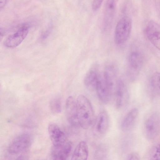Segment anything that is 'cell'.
Listing matches in <instances>:
<instances>
[{
	"instance_id": "obj_16",
	"label": "cell",
	"mask_w": 160,
	"mask_h": 160,
	"mask_svg": "<svg viewBox=\"0 0 160 160\" xmlns=\"http://www.w3.org/2000/svg\"><path fill=\"white\" fill-rule=\"evenodd\" d=\"M88 155V145L84 141L80 142L76 146L71 158L72 160H85Z\"/></svg>"
},
{
	"instance_id": "obj_1",
	"label": "cell",
	"mask_w": 160,
	"mask_h": 160,
	"mask_svg": "<svg viewBox=\"0 0 160 160\" xmlns=\"http://www.w3.org/2000/svg\"><path fill=\"white\" fill-rule=\"evenodd\" d=\"M78 119L81 127L85 129L89 128L94 120V112L89 100L84 95H79L76 100Z\"/></svg>"
},
{
	"instance_id": "obj_19",
	"label": "cell",
	"mask_w": 160,
	"mask_h": 160,
	"mask_svg": "<svg viewBox=\"0 0 160 160\" xmlns=\"http://www.w3.org/2000/svg\"><path fill=\"white\" fill-rule=\"evenodd\" d=\"M151 89L154 93L160 96V72H154L150 80Z\"/></svg>"
},
{
	"instance_id": "obj_22",
	"label": "cell",
	"mask_w": 160,
	"mask_h": 160,
	"mask_svg": "<svg viewBox=\"0 0 160 160\" xmlns=\"http://www.w3.org/2000/svg\"><path fill=\"white\" fill-rule=\"evenodd\" d=\"M103 147H100L96 151L95 155V157L97 159H101L104 158L106 152V149Z\"/></svg>"
},
{
	"instance_id": "obj_5",
	"label": "cell",
	"mask_w": 160,
	"mask_h": 160,
	"mask_svg": "<svg viewBox=\"0 0 160 160\" xmlns=\"http://www.w3.org/2000/svg\"><path fill=\"white\" fill-rule=\"evenodd\" d=\"M110 119L108 113L105 110L99 112L98 115L93 127L94 134L98 137L103 136L109 128Z\"/></svg>"
},
{
	"instance_id": "obj_18",
	"label": "cell",
	"mask_w": 160,
	"mask_h": 160,
	"mask_svg": "<svg viewBox=\"0 0 160 160\" xmlns=\"http://www.w3.org/2000/svg\"><path fill=\"white\" fill-rule=\"evenodd\" d=\"M99 74L97 70L91 69L84 78V82L85 86L89 88L95 89Z\"/></svg>"
},
{
	"instance_id": "obj_8",
	"label": "cell",
	"mask_w": 160,
	"mask_h": 160,
	"mask_svg": "<svg viewBox=\"0 0 160 160\" xmlns=\"http://www.w3.org/2000/svg\"><path fill=\"white\" fill-rule=\"evenodd\" d=\"M144 31L150 42L160 51V25L153 21H150L147 24Z\"/></svg>"
},
{
	"instance_id": "obj_13",
	"label": "cell",
	"mask_w": 160,
	"mask_h": 160,
	"mask_svg": "<svg viewBox=\"0 0 160 160\" xmlns=\"http://www.w3.org/2000/svg\"><path fill=\"white\" fill-rule=\"evenodd\" d=\"M48 132L53 145H57L67 141L64 132L57 125L50 123L48 126Z\"/></svg>"
},
{
	"instance_id": "obj_24",
	"label": "cell",
	"mask_w": 160,
	"mask_h": 160,
	"mask_svg": "<svg viewBox=\"0 0 160 160\" xmlns=\"http://www.w3.org/2000/svg\"><path fill=\"white\" fill-rule=\"evenodd\" d=\"M139 154L136 152H132L129 154L127 157V160H139L140 159Z\"/></svg>"
},
{
	"instance_id": "obj_20",
	"label": "cell",
	"mask_w": 160,
	"mask_h": 160,
	"mask_svg": "<svg viewBox=\"0 0 160 160\" xmlns=\"http://www.w3.org/2000/svg\"><path fill=\"white\" fill-rule=\"evenodd\" d=\"M50 109L51 112L54 114L60 113L62 110L61 103L59 98H55L50 102Z\"/></svg>"
},
{
	"instance_id": "obj_23",
	"label": "cell",
	"mask_w": 160,
	"mask_h": 160,
	"mask_svg": "<svg viewBox=\"0 0 160 160\" xmlns=\"http://www.w3.org/2000/svg\"><path fill=\"white\" fill-rule=\"evenodd\" d=\"M103 0H93L92 8L94 11L98 10L100 7Z\"/></svg>"
},
{
	"instance_id": "obj_11",
	"label": "cell",
	"mask_w": 160,
	"mask_h": 160,
	"mask_svg": "<svg viewBox=\"0 0 160 160\" xmlns=\"http://www.w3.org/2000/svg\"><path fill=\"white\" fill-rule=\"evenodd\" d=\"M72 148L70 142H66L57 145H53L51 148V154L55 160H66L69 156Z\"/></svg>"
},
{
	"instance_id": "obj_14",
	"label": "cell",
	"mask_w": 160,
	"mask_h": 160,
	"mask_svg": "<svg viewBox=\"0 0 160 160\" xmlns=\"http://www.w3.org/2000/svg\"><path fill=\"white\" fill-rule=\"evenodd\" d=\"M117 0H107L105 7L104 23L105 28L109 27L114 18Z\"/></svg>"
},
{
	"instance_id": "obj_12",
	"label": "cell",
	"mask_w": 160,
	"mask_h": 160,
	"mask_svg": "<svg viewBox=\"0 0 160 160\" xmlns=\"http://www.w3.org/2000/svg\"><path fill=\"white\" fill-rule=\"evenodd\" d=\"M116 103L117 108H123L127 101L128 92L126 86L121 79L118 80L116 85Z\"/></svg>"
},
{
	"instance_id": "obj_10",
	"label": "cell",
	"mask_w": 160,
	"mask_h": 160,
	"mask_svg": "<svg viewBox=\"0 0 160 160\" xmlns=\"http://www.w3.org/2000/svg\"><path fill=\"white\" fill-rule=\"evenodd\" d=\"M143 63L142 54L139 51H134L129 54L128 59V67L130 74L137 75L141 69Z\"/></svg>"
},
{
	"instance_id": "obj_4",
	"label": "cell",
	"mask_w": 160,
	"mask_h": 160,
	"mask_svg": "<svg viewBox=\"0 0 160 160\" xmlns=\"http://www.w3.org/2000/svg\"><path fill=\"white\" fill-rule=\"evenodd\" d=\"M143 130L147 139L152 140L160 134V115L156 112L149 115L144 123Z\"/></svg>"
},
{
	"instance_id": "obj_6",
	"label": "cell",
	"mask_w": 160,
	"mask_h": 160,
	"mask_svg": "<svg viewBox=\"0 0 160 160\" xmlns=\"http://www.w3.org/2000/svg\"><path fill=\"white\" fill-rule=\"evenodd\" d=\"M29 28V26L28 24L22 26L14 33L7 38L4 42V45L10 48L18 46L26 37Z\"/></svg>"
},
{
	"instance_id": "obj_21",
	"label": "cell",
	"mask_w": 160,
	"mask_h": 160,
	"mask_svg": "<svg viewBox=\"0 0 160 160\" xmlns=\"http://www.w3.org/2000/svg\"><path fill=\"white\" fill-rule=\"evenodd\" d=\"M150 160H160V143L155 144L151 149L149 155Z\"/></svg>"
},
{
	"instance_id": "obj_15",
	"label": "cell",
	"mask_w": 160,
	"mask_h": 160,
	"mask_svg": "<svg viewBox=\"0 0 160 160\" xmlns=\"http://www.w3.org/2000/svg\"><path fill=\"white\" fill-rule=\"evenodd\" d=\"M138 110L136 108L131 109L126 114L122 122L121 127L124 131L131 130L136 122L138 115Z\"/></svg>"
},
{
	"instance_id": "obj_3",
	"label": "cell",
	"mask_w": 160,
	"mask_h": 160,
	"mask_svg": "<svg viewBox=\"0 0 160 160\" xmlns=\"http://www.w3.org/2000/svg\"><path fill=\"white\" fill-rule=\"evenodd\" d=\"M32 138L27 133L21 134L11 142L8 151L11 155H17L24 153L30 148L32 143Z\"/></svg>"
},
{
	"instance_id": "obj_25",
	"label": "cell",
	"mask_w": 160,
	"mask_h": 160,
	"mask_svg": "<svg viewBox=\"0 0 160 160\" xmlns=\"http://www.w3.org/2000/svg\"><path fill=\"white\" fill-rule=\"evenodd\" d=\"M8 0H0V8L1 10L3 8L8 2Z\"/></svg>"
},
{
	"instance_id": "obj_2",
	"label": "cell",
	"mask_w": 160,
	"mask_h": 160,
	"mask_svg": "<svg viewBox=\"0 0 160 160\" xmlns=\"http://www.w3.org/2000/svg\"><path fill=\"white\" fill-rule=\"evenodd\" d=\"M132 28L131 18L125 16L122 18L118 22L115 29L114 39L118 44L125 43L128 38Z\"/></svg>"
},
{
	"instance_id": "obj_17",
	"label": "cell",
	"mask_w": 160,
	"mask_h": 160,
	"mask_svg": "<svg viewBox=\"0 0 160 160\" xmlns=\"http://www.w3.org/2000/svg\"><path fill=\"white\" fill-rule=\"evenodd\" d=\"M104 78L108 84L113 89L116 84L117 72L115 68L112 65L107 66L103 73Z\"/></svg>"
},
{
	"instance_id": "obj_7",
	"label": "cell",
	"mask_w": 160,
	"mask_h": 160,
	"mask_svg": "<svg viewBox=\"0 0 160 160\" xmlns=\"http://www.w3.org/2000/svg\"><path fill=\"white\" fill-rule=\"evenodd\" d=\"M100 100L104 103H108L110 100L113 89L105 80L103 74H99L95 89Z\"/></svg>"
},
{
	"instance_id": "obj_9",
	"label": "cell",
	"mask_w": 160,
	"mask_h": 160,
	"mask_svg": "<svg viewBox=\"0 0 160 160\" xmlns=\"http://www.w3.org/2000/svg\"><path fill=\"white\" fill-rule=\"evenodd\" d=\"M65 114L69 123L73 127L79 126L77 116L76 101L71 96L67 99L65 106Z\"/></svg>"
}]
</instances>
